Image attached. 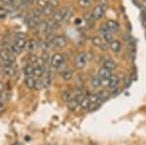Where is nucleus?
Instances as JSON below:
<instances>
[{"mask_svg": "<svg viewBox=\"0 0 146 145\" xmlns=\"http://www.w3.org/2000/svg\"><path fill=\"white\" fill-rule=\"evenodd\" d=\"M16 38H25V33H18L16 35Z\"/></svg>", "mask_w": 146, "mask_h": 145, "instance_id": "nucleus-46", "label": "nucleus"}, {"mask_svg": "<svg viewBox=\"0 0 146 145\" xmlns=\"http://www.w3.org/2000/svg\"><path fill=\"white\" fill-rule=\"evenodd\" d=\"M10 52L13 53L14 55H20V54L22 53V50L14 43V44H11L10 45Z\"/></svg>", "mask_w": 146, "mask_h": 145, "instance_id": "nucleus-28", "label": "nucleus"}, {"mask_svg": "<svg viewBox=\"0 0 146 145\" xmlns=\"http://www.w3.org/2000/svg\"><path fill=\"white\" fill-rule=\"evenodd\" d=\"M1 116H2V113H1V112H0V118H1Z\"/></svg>", "mask_w": 146, "mask_h": 145, "instance_id": "nucleus-50", "label": "nucleus"}, {"mask_svg": "<svg viewBox=\"0 0 146 145\" xmlns=\"http://www.w3.org/2000/svg\"><path fill=\"white\" fill-rule=\"evenodd\" d=\"M48 145H51V144H48Z\"/></svg>", "mask_w": 146, "mask_h": 145, "instance_id": "nucleus-52", "label": "nucleus"}, {"mask_svg": "<svg viewBox=\"0 0 146 145\" xmlns=\"http://www.w3.org/2000/svg\"><path fill=\"white\" fill-rule=\"evenodd\" d=\"M62 99L63 101L65 102H69L70 100L73 99L72 95H71V92H70L69 90H67V89H65V90H62Z\"/></svg>", "mask_w": 146, "mask_h": 145, "instance_id": "nucleus-13", "label": "nucleus"}, {"mask_svg": "<svg viewBox=\"0 0 146 145\" xmlns=\"http://www.w3.org/2000/svg\"><path fill=\"white\" fill-rule=\"evenodd\" d=\"M3 72L4 74L9 77H13L16 74V70L12 65H8V66H3Z\"/></svg>", "mask_w": 146, "mask_h": 145, "instance_id": "nucleus-15", "label": "nucleus"}, {"mask_svg": "<svg viewBox=\"0 0 146 145\" xmlns=\"http://www.w3.org/2000/svg\"><path fill=\"white\" fill-rule=\"evenodd\" d=\"M103 14H104V9L102 8L101 5H96L95 8L93 9L91 15L93 17L94 20H100V19L102 18Z\"/></svg>", "mask_w": 146, "mask_h": 145, "instance_id": "nucleus-4", "label": "nucleus"}, {"mask_svg": "<svg viewBox=\"0 0 146 145\" xmlns=\"http://www.w3.org/2000/svg\"><path fill=\"white\" fill-rule=\"evenodd\" d=\"M42 82H43V88L44 89H48L49 87L51 86V82L52 80L49 77H47V76H44L43 77V79H42Z\"/></svg>", "mask_w": 146, "mask_h": 145, "instance_id": "nucleus-30", "label": "nucleus"}, {"mask_svg": "<svg viewBox=\"0 0 146 145\" xmlns=\"http://www.w3.org/2000/svg\"><path fill=\"white\" fill-rule=\"evenodd\" d=\"M78 106H79V103L76 101V99H75L74 97H73L69 102H67V108L69 109L70 111H74Z\"/></svg>", "mask_w": 146, "mask_h": 145, "instance_id": "nucleus-20", "label": "nucleus"}, {"mask_svg": "<svg viewBox=\"0 0 146 145\" xmlns=\"http://www.w3.org/2000/svg\"><path fill=\"white\" fill-rule=\"evenodd\" d=\"M103 67L108 70H110V71L112 72L113 70H115L117 68V64L113 62L111 58H108V60H105L104 62H103Z\"/></svg>", "mask_w": 146, "mask_h": 145, "instance_id": "nucleus-9", "label": "nucleus"}, {"mask_svg": "<svg viewBox=\"0 0 146 145\" xmlns=\"http://www.w3.org/2000/svg\"><path fill=\"white\" fill-rule=\"evenodd\" d=\"M44 71H45V69L42 66H37V65H35L33 67V75L38 77V78L44 75Z\"/></svg>", "mask_w": 146, "mask_h": 145, "instance_id": "nucleus-16", "label": "nucleus"}, {"mask_svg": "<svg viewBox=\"0 0 146 145\" xmlns=\"http://www.w3.org/2000/svg\"><path fill=\"white\" fill-rule=\"evenodd\" d=\"M92 1L91 0H78V5L81 7V8L87 9L91 6Z\"/></svg>", "mask_w": 146, "mask_h": 145, "instance_id": "nucleus-27", "label": "nucleus"}, {"mask_svg": "<svg viewBox=\"0 0 146 145\" xmlns=\"http://www.w3.org/2000/svg\"><path fill=\"white\" fill-rule=\"evenodd\" d=\"M25 85L27 86L28 89H34L35 86V78L33 76H30V77H25Z\"/></svg>", "mask_w": 146, "mask_h": 145, "instance_id": "nucleus-14", "label": "nucleus"}, {"mask_svg": "<svg viewBox=\"0 0 146 145\" xmlns=\"http://www.w3.org/2000/svg\"><path fill=\"white\" fill-rule=\"evenodd\" d=\"M47 28H48V24H47V22H46V21H45V22H42L41 24H40V31L45 32Z\"/></svg>", "mask_w": 146, "mask_h": 145, "instance_id": "nucleus-40", "label": "nucleus"}, {"mask_svg": "<svg viewBox=\"0 0 146 145\" xmlns=\"http://www.w3.org/2000/svg\"><path fill=\"white\" fill-rule=\"evenodd\" d=\"M37 47H38V44H37V42L34 40V39H29V40L27 41V43H25V50L27 51V52H34L35 50L37 49Z\"/></svg>", "mask_w": 146, "mask_h": 145, "instance_id": "nucleus-6", "label": "nucleus"}, {"mask_svg": "<svg viewBox=\"0 0 146 145\" xmlns=\"http://www.w3.org/2000/svg\"><path fill=\"white\" fill-rule=\"evenodd\" d=\"M109 48L111 49L112 52L119 53L121 51V43L118 40H113L109 45Z\"/></svg>", "mask_w": 146, "mask_h": 145, "instance_id": "nucleus-12", "label": "nucleus"}, {"mask_svg": "<svg viewBox=\"0 0 146 145\" xmlns=\"http://www.w3.org/2000/svg\"><path fill=\"white\" fill-rule=\"evenodd\" d=\"M121 89H114V90L112 91V95H114V97H116L117 95H119L120 93H121Z\"/></svg>", "mask_w": 146, "mask_h": 145, "instance_id": "nucleus-42", "label": "nucleus"}, {"mask_svg": "<svg viewBox=\"0 0 146 145\" xmlns=\"http://www.w3.org/2000/svg\"><path fill=\"white\" fill-rule=\"evenodd\" d=\"M92 44H93L95 47H98V48H100V45L102 44L101 38L98 36V35H95V36H93V38H92Z\"/></svg>", "mask_w": 146, "mask_h": 145, "instance_id": "nucleus-22", "label": "nucleus"}, {"mask_svg": "<svg viewBox=\"0 0 146 145\" xmlns=\"http://www.w3.org/2000/svg\"><path fill=\"white\" fill-rule=\"evenodd\" d=\"M91 84H92V86H93V88H95V89L98 88V87H100L101 84H100V77H98V76H94L93 78H92Z\"/></svg>", "mask_w": 146, "mask_h": 145, "instance_id": "nucleus-24", "label": "nucleus"}, {"mask_svg": "<svg viewBox=\"0 0 146 145\" xmlns=\"http://www.w3.org/2000/svg\"><path fill=\"white\" fill-rule=\"evenodd\" d=\"M71 17H72V11L69 10V9H64V12H63V17H62L63 22H68Z\"/></svg>", "mask_w": 146, "mask_h": 145, "instance_id": "nucleus-26", "label": "nucleus"}, {"mask_svg": "<svg viewBox=\"0 0 146 145\" xmlns=\"http://www.w3.org/2000/svg\"><path fill=\"white\" fill-rule=\"evenodd\" d=\"M80 106H81V108L83 109H88L90 108L91 106V102H90V99H89L88 97H85L83 99H82V101L80 102Z\"/></svg>", "mask_w": 146, "mask_h": 145, "instance_id": "nucleus-21", "label": "nucleus"}, {"mask_svg": "<svg viewBox=\"0 0 146 145\" xmlns=\"http://www.w3.org/2000/svg\"><path fill=\"white\" fill-rule=\"evenodd\" d=\"M25 43H27V40L25 38H16V41H15V44L17 45L21 50L25 49Z\"/></svg>", "mask_w": 146, "mask_h": 145, "instance_id": "nucleus-25", "label": "nucleus"}, {"mask_svg": "<svg viewBox=\"0 0 146 145\" xmlns=\"http://www.w3.org/2000/svg\"><path fill=\"white\" fill-rule=\"evenodd\" d=\"M67 44V40L65 38V36L63 35H56L53 38V40L51 42V45H53L55 48L58 49H62L66 46Z\"/></svg>", "mask_w": 146, "mask_h": 145, "instance_id": "nucleus-2", "label": "nucleus"}, {"mask_svg": "<svg viewBox=\"0 0 146 145\" xmlns=\"http://www.w3.org/2000/svg\"><path fill=\"white\" fill-rule=\"evenodd\" d=\"M23 73H25V77L33 76V66H31L30 64H27L23 67Z\"/></svg>", "mask_w": 146, "mask_h": 145, "instance_id": "nucleus-18", "label": "nucleus"}, {"mask_svg": "<svg viewBox=\"0 0 146 145\" xmlns=\"http://www.w3.org/2000/svg\"><path fill=\"white\" fill-rule=\"evenodd\" d=\"M141 5H142L143 8L146 10V0H142V3H141Z\"/></svg>", "mask_w": 146, "mask_h": 145, "instance_id": "nucleus-47", "label": "nucleus"}, {"mask_svg": "<svg viewBox=\"0 0 146 145\" xmlns=\"http://www.w3.org/2000/svg\"><path fill=\"white\" fill-rule=\"evenodd\" d=\"M34 89L37 91H40L42 90L43 88V82H42V79L41 78H38V79H35V86H34Z\"/></svg>", "mask_w": 146, "mask_h": 145, "instance_id": "nucleus-29", "label": "nucleus"}, {"mask_svg": "<svg viewBox=\"0 0 146 145\" xmlns=\"http://www.w3.org/2000/svg\"><path fill=\"white\" fill-rule=\"evenodd\" d=\"M7 99H8V92L4 90L0 93V108H2L4 106Z\"/></svg>", "mask_w": 146, "mask_h": 145, "instance_id": "nucleus-17", "label": "nucleus"}, {"mask_svg": "<svg viewBox=\"0 0 146 145\" xmlns=\"http://www.w3.org/2000/svg\"><path fill=\"white\" fill-rule=\"evenodd\" d=\"M73 77V72L71 70H65L62 72V79L64 81H70Z\"/></svg>", "mask_w": 146, "mask_h": 145, "instance_id": "nucleus-23", "label": "nucleus"}, {"mask_svg": "<svg viewBox=\"0 0 146 145\" xmlns=\"http://www.w3.org/2000/svg\"><path fill=\"white\" fill-rule=\"evenodd\" d=\"M90 145H96V143H93V144H90Z\"/></svg>", "mask_w": 146, "mask_h": 145, "instance_id": "nucleus-51", "label": "nucleus"}, {"mask_svg": "<svg viewBox=\"0 0 146 145\" xmlns=\"http://www.w3.org/2000/svg\"><path fill=\"white\" fill-rule=\"evenodd\" d=\"M28 58H29V62H31V64H36V62H37V58H38V57H37L36 55H34V54H30Z\"/></svg>", "mask_w": 146, "mask_h": 145, "instance_id": "nucleus-38", "label": "nucleus"}, {"mask_svg": "<svg viewBox=\"0 0 146 145\" xmlns=\"http://www.w3.org/2000/svg\"><path fill=\"white\" fill-rule=\"evenodd\" d=\"M41 58L47 64V62H48L49 58H50V56H49V54L47 52H43V53H42V55H41Z\"/></svg>", "mask_w": 146, "mask_h": 145, "instance_id": "nucleus-41", "label": "nucleus"}, {"mask_svg": "<svg viewBox=\"0 0 146 145\" xmlns=\"http://www.w3.org/2000/svg\"><path fill=\"white\" fill-rule=\"evenodd\" d=\"M5 90V85H4V83L2 81H0V93L2 92V91Z\"/></svg>", "mask_w": 146, "mask_h": 145, "instance_id": "nucleus-45", "label": "nucleus"}, {"mask_svg": "<svg viewBox=\"0 0 146 145\" xmlns=\"http://www.w3.org/2000/svg\"><path fill=\"white\" fill-rule=\"evenodd\" d=\"M54 7L51 5L50 3L48 2V4H47V6L45 7V8L42 9V14H44V15L46 16H49V15H53L54 13Z\"/></svg>", "mask_w": 146, "mask_h": 145, "instance_id": "nucleus-19", "label": "nucleus"}, {"mask_svg": "<svg viewBox=\"0 0 146 145\" xmlns=\"http://www.w3.org/2000/svg\"><path fill=\"white\" fill-rule=\"evenodd\" d=\"M103 37H104V40H105L106 43H111V42L114 40V39H113V36H112L111 32H108V33L104 34V35H103Z\"/></svg>", "mask_w": 146, "mask_h": 145, "instance_id": "nucleus-34", "label": "nucleus"}, {"mask_svg": "<svg viewBox=\"0 0 146 145\" xmlns=\"http://www.w3.org/2000/svg\"><path fill=\"white\" fill-rule=\"evenodd\" d=\"M31 15L33 16V17H35V18H39L40 16L42 15V10H41V9H39V8H35V9L32 10Z\"/></svg>", "mask_w": 146, "mask_h": 145, "instance_id": "nucleus-33", "label": "nucleus"}, {"mask_svg": "<svg viewBox=\"0 0 146 145\" xmlns=\"http://www.w3.org/2000/svg\"><path fill=\"white\" fill-rule=\"evenodd\" d=\"M49 3H50L51 5L54 7V8H55V7H58V0H50V2H49Z\"/></svg>", "mask_w": 146, "mask_h": 145, "instance_id": "nucleus-43", "label": "nucleus"}, {"mask_svg": "<svg viewBox=\"0 0 146 145\" xmlns=\"http://www.w3.org/2000/svg\"><path fill=\"white\" fill-rule=\"evenodd\" d=\"M108 29H109V31H113V32H117L119 30V23L116 22V21H113V20H109L106 23Z\"/></svg>", "mask_w": 146, "mask_h": 145, "instance_id": "nucleus-10", "label": "nucleus"}, {"mask_svg": "<svg viewBox=\"0 0 146 145\" xmlns=\"http://www.w3.org/2000/svg\"><path fill=\"white\" fill-rule=\"evenodd\" d=\"M27 23L29 28L35 29L39 24V18H35L30 14V15L27 18Z\"/></svg>", "mask_w": 146, "mask_h": 145, "instance_id": "nucleus-5", "label": "nucleus"}, {"mask_svg": "<svg viewBox=\"0 0 146 145\" xmlns=\"http://www.w3.org/2000/svg\"><path fill=\"white\" fill-rule=\"evenodd\" d=\"M87 64V55L84 52H79L75 57V66L78 69H83Z\"/></svg>", "mask_w": 146, "mask_h": 145, "instance_id": "nucleus-1", "label": "nucleus"}, {"mask_svg": "<svg viewBox=\"0 0 146 145\" xmlns=\"http://www.w3.org/2000/svg\"><path fill=\"white\" fill-rule=\"evenodd\" d=\"M89 99H90V102L91 104H94V103H98V97L96 93H92V95H89Z\"/></svg>", "mask_w": 146, "mask_h": 145, "instance_id": "nucleus-31", "label": "nucleus"}, {"mask_svg": "<svg viewBox=\"0 0 146 145\" xmlns=\"http://www.w3.org/2000/svg\"><path fill=\"white\" fill-rule=\"evenodd\" d=\"M84 19H85V21H86L87 23H93V17H92V15H91V13H88V14H84Z\"/></svg>", "mask_w": 146, "mask_h": 145, "instance_id": "nucleus-36", "label": "nucleus"}, {"mask_svg": "<svg viewBox=\"0 0 146 145\" xmlns=\"http://www.w3.org/2000/svg\"><path fill=\"white\" fill-rule=\"evenodd\" d=\"M112 75V72L110 70H108L104 67H101V68L98 70V77L100 79H103V80H108L110 78V76Z\"/></svg>", "mask_w": 146, "mask_h": 145, "instance_id": "nucleus-7", "label": "nucleus"}, {"mask_svg": "<svg viewBox=\"0 0 146 145\" xmlns=\"http://www.w3.org/2000/svg\"><path fill=\"white\" fill-rule=\"evenodd\" d=\"M100 33H102L103 35L106 34V33H108V32H110V31H109V29H108V27H107V25H106V24L101 25L100 28Z\"/></svg>", "mask_w": 146, "mask_h": 145, "instance_id": "nucleus-39", "label": "nucleus"}, {"mask_svg": "<svg viewBox=\"0 0 146 145\" xmlns=\"http://www.w3.org/2000/svg\"><path fill=\"white\" fill-rule=\"evenodd\" d=\"M47 4H48V2L46 0H37V5L39 6V8H41V10L43 8H45Z\"/></svg>", "mask_w": 146, "mask_h": 145, "instance_id": "nucleus-37", "label": "nucleus"}, {"mask_svg": "<svg viewBox=\"0 0 146 145\" xmlns=\"http://www.w3.org/2000/svg\"><path fill=\"white\" fill-rule=\"evenodd\" d=\"M63 12H64V9L54 11V13H53V20L55 21L56 23H60V22H62V21Z\"/></svg>", "mask_w": 146, "mask_h": 145, "instance_id": "nucleus-11", "label": "nucleus"}, {"mask_svg": "<svg viewBox=\"0 0 146 145\" xmlns=\"http://www.w3.org/2000/svg\"><path fill=\"white\" fill-rule=\"evenodd\" d=\"M37 44H38V46L42 49V50H43V52H46V50L48 49V47H49V44L47 43L46 41H44V40L39 41Z\"/></svg>", "mask_w": 146, "mask_h": 145, "instance_id": "nucleus-32", "label": "nucleus"}, {"mask_svg": "<svg viewBox=\"0 0 146 145\" xmlns=\"http://www.w3.org/2000/svg\"><path fill=\"white\" fill-rule=\"evenodd\" d=\"M100 48L102 51H104V52H105V51H107V49H108L107 43H102V44H101V45H100Z\"/></svg>", "mask_w": 146, "mask_h": 145, "instance_id": "nucleus-44", "label": "nucleus"}, {"mask_svg": "<svg viewBox=\"0 0 146 145\" xmlns=\"http://www.w3.org/2000/svg\"><path fill=\"white\" fill-rule=\"evenodd\" d=\"M83 95V89H82L81 86H77L74 90V95L75 97H78V95Z\"/></svg>", "mask_w": 146, "mask_h": 145, "instance_id": "nucleus-35", "label": "nucleus"}, {"mask_svg": "<svg viewBox=\"0 0 146 145\" xmlns=\"http://www.w3.org/2000/svg\"><path fill=\"white\" fill-rule=\"evenodd\" d=\"M82 23L81 19H76V22H75V23H76V24H78V23Z\"/></svg>", "mask_w": 146, "mask_h": 145, "instance_id": "nucleus-48", "label": "nucleus"}, {"mask_svg": "<svg viewBox=\"0 0 146 145\" xmlns=\"http://www.w3.org/2000/svg\"><path fill=\"white\" fill-rule=\"evenodd\" d=\"M2 71H3V68H2V67L0 66V75L2 74Z\"/></svg>", "mask_w": 146, "mask_h": 145, "instance_id": "nucleus-49", "label": "nucleus"}, {"mask_svg": "<svg viewBox=\"0 0 146 145\" xmlns=\"http://www.w3.org/2000/svg\"><path fill=\"white\" fill-rule=\"evenodd\" d=\"M63 56L60 53H56L55 55H53V57L51 58V64L55 68H60V65L63 64Z\"/></svg>", "mask_w": 146, "mask_h": 145, "instance_id": "nucleus-3", "label": "nucleus"}, {"mask_svg": "<svg viewBox=\"0 0 146 145\" xmlns=\"http://www.w3.org/2000/svg\"><path fill=\"white\" fill-rule=\"evenodd\" d=\"M118 84H119V78H118V76L114 75V74H112V75L110 76V78L108 79V87L111 89V90H114V89L117 88Z\"/></svg>", "mask_w": 146, "mask_h": 145, "instance_id": "nucleus-8", "label": "nucleus"}]
</instances>
